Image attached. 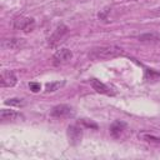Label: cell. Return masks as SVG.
I'll list each match as a JSON object with an SVG mask.
<instances>
[{
    "label": "cell",
    "mask_w": 160,
    "mask_h": 160,
    "mask_svg": "<svg viewBox=\"0 0 160 160\" xmlns=\"http://www.w3.org/2000/svg\"><path fill=\"white\" fill-rule=\"evenodd\" d=\"M90 84H91V86H92V89L96 91V92H99V94H104V95H114L115 92L108 86V85H105L104 82H101L100 80H98V79H91L90 80Z\"/></svg>",
    "instance_id": "obj_9"
},
{
    "label": "cell",
    "mask_w": 160,
    "mask_h": 160,
    "mask_svg": "<svg viewBox=\"0 0 160 160\" xmlns=\"http://www.w3.org/2000/svg\"><path fill=\"white\" fill-rule=\"evenodd\" d=\"M80 124H82V125H85L86 128H92V129H98V125L95 124V122H92V121H89L88 119H81L80 121H79Z\"/></svg>",
    "instance_id": "obj_17"
},
{
    "label": "cell",
    "mask_w": 160,
    "mask_h": 160,
    "mask_svg": "<svg viewBox=\"0 0 160 160\" xmlns=\"http://www.w3.org/2000/svg\"><path fill=\"white\" fill-rule=\"evenodd\" d=\"M152 15H154V16H160V8H159V9H155L154 12H152Z\"/></svg>",
    "instance_id": "obj_19"
},
{
    "label": "cell",
    "mask_w": 160,
    "mask_h": 160,
    "mask_svg": "<svg viewBox=\"0 0 160 160\" xmlns=\"http://www.w3.org/2000/svg\"><path fill=\"white\" fill-rule=\"evenodd\" d=\"M74 114V110L71 106L69 105H65V104H60V105H56L51 109L50 111V115L54 116V118H69Z\"/></svg>",
    "instance_id": "obj_5"
},
{
    "label": "cell",
    "mask_w": 160,
    "mask_h": 160,
    "mask_svg": "<svg viewBox=\"0 0 160 160\" xmlns=\"http://www.w3.org/2000/svg\"><path fill=\"white\" fill-rule=\"evenodd\" d=\"M126 122L124 121H120V120H116L111 124L110 126V134L112 138H120V135L126 130Z\"/></svg>",
    "instance_id": "obj_11"
},
{
    "label": "cell",
    "mask_w": 160,
    "mask_h": 160,
    "mask_svg": "<svg viewBox=\"0 0 160 160\" xmlns=\"http://www.w3.org/2000/svg\"><path fill=\"white\" fill-rule=\"evenodd\" d=\"M158 79H160V72H158L154 69H145L144 80H146V81H155Z\"/></svg>",
    "instance_id": "obj_14"
},
{
    "label": "cell",
    "mask_w": 160,
    "mask_h": 160,
    "mask_svg": "<svg viewBox=\"0 0 160 160\" xmlns=\"http://www.w3.org/2000/svg\"><path fill=\"white\" fill-rule=\"evenodd\" d=\"M139 139L146 141V142H151V144H160V138L159 136H155L152 134H149V132H140L139 135Z\"/></svg>",
    "instance_id": "obj_13"
},
{
    "label": "cell",
    "mask_w": 160,
    "mask_h": 160,
    "mask_svg": "<svg viewBox=\"0 0 160 160\" xmlns=\"http://www.w3.org/2000/svg\"><path fill=\"white\" fill-rule=\"evenodd\" d=\"M14 28L18 30H22L24 32H30L35 28V20L32 18L19 16L14 20Z\"/></svg>",
    "instance_id": "obj_2"
},
{
    "label": "cell",
    "mask_w": 160,
    "mask_h": 160,
    "mask_svg": "<svg viewBox=\"0 0 160 160\" xmlns=\"http://www.w3.org/2000/svg\"><path fill=\"white\" fill-rule=\"evenodd\" d=\"M0 119L2 121H15L18 119H22V115L16 110H9V109H1L0 111Z\"/></svg>",
    "instance_id": "obj_10"
},
{
    "label": "cell",
    "mask_w": 160,
    "mask_h": 160,
    "mask_svg": "<svg viewBox=\"0 0 160 160\" xmlns=\"http://www.w3.org/2000/svg\"><path fill=\"white\" fill-rule=\"evenodd\" d=\"M125 1H130V0H125Z\"/></svg>",
    "instance_id": "obj_20"
},
{
    "label": "cell",
    "mask_w": 160,
    "mask_h": 160,
    "mask_svg": "<svg viewBox=\"0 0 160 160\" xmlns=\"http://www.w3.org/2000/svg\"><path fill=\"white\" fill-rule=\"evenodd\" d=\"M29 88H30V90H31L32 92H39V91H40V89H41V85H40L39 82L32 81V82H30V84H29Z\"/></svg>",
    "instance_id": "obj_18"
},
{
    "label": "cell",
    "mask_w": 160,
    "mask_h": 160,
    "mask_svg": "<svg viewBox=\"0 0 160 160\" xmlns=\"http://www.w3.org/2000/svg\"><path fill=\"white\" fill-rule=\"evenodd\" d=\"M62 84H64L62 81H52V82H48V84L45 85V89H46L48 92H52V91H56Z\"/></svg>",
    "instance_id": "obj_15"
},
{
    "label": "cell",
    "mask_w": 160,
    "mask_h": 160,
    "mask_svg": "<svg viewBox=\"0 0 160 160\" xmlns=\"http://www.w3.org/2000/svg\"><path fill=\"white\" fill-rule=\"evenodd\" d=\"M124 54V50L119 46L114 45H105V46H96L92 48L89 52V59L92 61H101V60H111Z\"/></svg>",
    "instance_id": "obj_1"
},
{
    "label": "cell",
    "mask_w": 160,
    "mask_h": 160,
    "mask_svg": "<svg viewBox=\"0 0 160 160\" xmlns=\"http://www.w3.org/2000/svg\"><path fill=\"white\" fill-rule=\"evenodd\" d=\"M25 45L24 39H18V38H11V39H5L1 41V48L6 50H16L20 49Z\"/></svg>",
    "instance_id": "obj_8"
},
{
    "label": "cell",
    "mask_w": 160,
    "mask_h": 160,
    "mask_svg": "<svg viewBox=\"0 0 160 160\" xmlns=\"http://www.w3.org/2000/svg\"><path fill=\"white\" fill-rule=\"evenodd\" d=\"M6 105H10V106H22L24 105V101L22 99H18V98H12V99H8L5 101Z\"/></svg>",
    "instance_id": "obj_16"
},
{
    "label": "cell",
    "mask_w": 160,
    "mask_h": 160,
    "mask_svg": "<svg viewBox=\"0 0 160 160\" xmlns=\"http://www.w3.org/2000/svg\"><path fill=\"white\" fill-rule=\"evenodd\" d=\"M68 31H69V29H68V26L66 25H64V24H60V25H58L56 26V29L52 31V34L49 36V40H48V44L51 46V48H54L62 38H64V35H66L68 34Z\"/></svg>",
    "instance_id": "obj_3"
},
{
    "label": "cell",
    "mask_w": 160,
    "mask_h": 160,
    "mask_svg": "<svg viewBox=\"0 0 160 160\" xmlns=\"http://www.w3.org/2000/svg\"><path fill=\"white\" fill-rule=\"evenodd\" d=\"M138 40L140 42L146 44H158L160 42V34L159 32H145L138 36Z\"/></svg>",
    "instance_id": "obj_12"
},
{
    "label": "cell",
    "mask_w": 160,
    "mask_h": 160,
    "mask_svg": "<svg viewBox=\"0 0 160 160\" xmlns=\"http://www.w3.org/2000/svg\"><path fill=\"white\" fill-rule=\"evenodd\" d=\"M68 138H69V141L72 145L79 144L81 141V138H82V130H81V128H79L78 125H70L68 128Z\"/></svg>",
    "instance_id": "obj_7"
},
{
    "label": "cell",
    "mask_w": 160,
    "mask_h": 160,
    "mask_svg": "<svg viewBox=\"0 0 160 160\" xmlns=\"http://www.w3.org/2000/svg\"><path fill=\"white\" fill-rule=\"evenodd\" d=\"M72 58V52L71 50L66 49V48H61L59 50H56V52L52 56V62L55 65H60V64H64V62H68L69 60H71Z\"/></svg>",
    "instance_id": "obj_4"
},
{
    "label": "cell",
    "mask_w": 160,
    "mask_h": 160,
    "mask_svg": "<svg viewBox=\"0 0 160 160\" xmlns=\"http://www.w3.org/2000/svg\"><path fill=\"white\" fill-rule=\"evenodd\" d=\"M0 82H1V86H4V88H12L16 85L18 79L12 71L4 70L1 72V76H0Z\"/></svg>",
    "instance_id": "obj_6"
}]
</instances>
